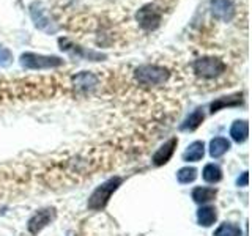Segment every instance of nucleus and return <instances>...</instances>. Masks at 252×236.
Segmentation results:
<instances>
[{
    "label": "nucleus",
    "mask_w": 252,
    "mask_h": 236,
    "mask_svg": "<svg viewBox=\"0 0 252 236\" xmlns=\"http://www.w3.org/2000/svg\"><path fill=\"white\" fill-rule=\"evenodd\" d=\"M178 0H52V18L82 41L128 46L159 30Z\"/></svg>",
    "instance_id": "obj_1"
},
{
    "label": "nucleus",
    "mask_w": 252,
    "mask_h": 236,
    "mask_svg": "<svg viewBox=\"0 0 252 236\" xmlns=\"http://www.w3.org/2000/svg\"><path fill=\"white\" fill-rule=\"evenodd\" d=\"M170 73L159 65H140L134 71V77L142 87H158L167 82Z\"/></svg>",
    "instance_id": "obj_2"
},
{
    "label": "nucleus",
    "mask_w": 252,
    "mask_h": 236,
    "mask_svg": "<svg viewBox=\"0 0 252 236\" xmlns=\"http://www.w3.org/2000/svg\"><path fill=\"white\" fill-rule=\"evenodd\" d=\"M29 13H30L32 21L35 24V27L38 30L44 31L46 35H55L60 30V26L55 22L52 16H49L43 2H32L29 6Z\"/></svg>",
    "instance_id": "obj_3"
},
{
    "label": "nucleus",
    "mask_w": 252,
    "mask_h": 236,
    "mask_svg": "<svg viewBox=\"0 0 252 236\" xmlns=\"http://www.w3.org/2000/svg\"><path fill=\"white\" fill-rule=\"evenodd\" d=\"M122 184V178L120 177H114L107 181H104L101 186H98L93 191V194L89 199V209L92 211H98L102 209L107 205L109 199L112 197V194L118 189V186Z\"/></svg>",
    "instance_id": "obj_4"
},
{
    "label": "nucleus",
    "mask_w": 252,
    "mask_h": 236,
    "mask_svg": "<svg viewBox=\"0 0 252 236\" xmlns=\"http://www.w3.org/2000/svg\"><path fill=\"white\" fill-rule=\"evenodd\" d=\"M192 69L202 79H216L225 73L227 65L218 57H200L194 60Z\"/></svg>",
    "instance_id": "obj_5"
},
{
    "label": "nucleus",
    "mask_w": 252,
    "mask_h": 236,
    "mask_svg": "<svg viewBox=\"0 0 252 236\" xmlns=\"http://www.w3.org/2000/svg\"><path fill=\"white\" fill-rule=\"evenodd\" d=\"M21 65L27 69H51L63 65V60L55 55H41L33 52H26L21 55Z\"/></svg>",
    "instance_id": "obj_6"
},
{
    "label": "nucleus",
    "mask_w": 252,
    "mask_h": 236,
    "mask_svg": "<svg viewBox=\"0 0 252 236\" xmlns=\"http://www.w3.org/2000/svg\"><path fill=\"white\" fill-rule=\"evenodd\" d=\"M59 46L63 52L69 54L71 57H77V59H85L90 61H99V60H106V54L96 52L89 47H81L77 46L74 41H71L69 38H60L59 39Z\"/></svg>",
    "instance_id": "obj_7"
},
{
    "label": "nucleus",
    "mask_w": 252,
    "mask_h": 236,
    "mask_svg": "<svg viewBox=\"0 0 252 236\" xmlns=\"http://www.w3.org/2000/svg\"><path fill=\"white\" fill-rule=\"evenodd\" d=\"M210 10L213 16L220 22H232L236 16L235 0H211Z\"/></svg>",
    "instance_id": "obj_8"
},
{
    "label": "nucleus",
    "mask_w": 252,
    "mask_h": 236,
    "mask_svg": "<svg viewBox=\"0 0 252 236\" xmlns=\"http://www.w3.org/2000/svg\"><path fill=\"white\" fill-rule=\"evenodd\" d=\"M99 79L92 71H82L73 77V85L77 94H89L98 87Z\"/></svg>",
    "instance_id": "obj_9"
},
{
    "label": "nucleus",
    "mask_w": 252,
    "mask_h": 236,
    "mask_svg": "<svg viewBox=\"0 0 252 236\" xmlns=\"http://www.w3.org/2000/svg\"><path fill=\"white\" fill-rule=\"evenodd\" d=\"M55 217V209L54 208H44L35 212L33 216L29 219L27 228L32 235H38L43 230L46 225H49L52 222V219Z\"/></svg>",
    "instance_id": "obj_10"
},
{
    "label": "nucleus",
    "mask_w": 252,
    "mask_h": 236,
    "mask_svg": "<svg viewBox=\"0 0 252 236\" xmlns=\"http://www.w3.org/2000/svg\"><path fill=\"white\" fill-rule=\"evenodd\" d=\"M177 145H178V139L177 137H172L170 140L165 142L164 145H161V148H158V151L153 154V159H152L156 167L167 164L170 161V157H172L173 151H175Z\"/></svg>",
    "instance_id": "obj_11"
},
{
    "label": "nucleus",
    "mask_w": 252,
    "mask_h": 236,
    "mask_svg": "<svg viewBox=\"0 0 252 236\" xmlns=\"http://www.w3.org/2000/svg\"><path fill=\"white\" fill-rule=\"evenodd\" d=\"M243 102V94L241 93H235V94H230V96H222V98H218L216 101L211 102V114H216L218 110L224 109V107H236L240 106Z\"/></svg>",
    "instance_id": "obj_12"
},
{
    "label": "nucleus",
    "mask_w": 252,
    "mask_h": 236,
    "mask_svg": "<svg viewBox=\"0 0 252 236\" xmlns=\"http://www.w3.org/2000/svg\"><path fill=\"white\" fill-rule=\"evenodd\" d=\"M203 154H205L203 142L197 140V142H192V144L186 148V151L183 153V161H186V162H199V161H202Z\"/></svg>",
    "instance_id": "obj_13"
},
{
    "label": "nucleus",
    "mask_w": 252,
    "mask_h": 236,
    "mask_svg": "<svg viewBox=\"0 0 252 236\" xmlns=\"http://www.w3.org/2000/svg\"><path fill=\"white\" fill-rule=\"evenodd\" d=\"M203 118H205V114H203V109H195L194 112L189 115L186 120L180 124V129L181 131H194V129H197L199 126L202 124V121H203Z\"/></svg>",
    "instance_id": "obj_14"
},
{
    "label": "nucleus",
    "mask_w": 252,
    "mask_h": 236,
    "mask_svg": "<svg viewBox=\"0 0 252 236\" xmlns=\"http://www.w3.org/2000/svg\"><path fill=\"white\" fill-rule=\"evenodd\" d=\"M230 136L232 139L236 142V144H241V142H244L248 139L249 136V124L246 120H238V121H235L232 124V128H230Z\"/></svg>",
    "instance_id": "obj_15"
},
{
    "label": "nucleus",
    "mask_w": 252,
    "mask_h": 236,
    "mask_svg": "<svg viewBox=\"0 0 252 236\" xmlns=\"http://www.w3.org/2000/svg\"><path fill=\"white\" fill-rule=\"evenodd\" d=\"M230 149V142L225 137H215L210 142V156L211 157H220L224 153Z\"/></svg>",
    "instance_id": "obj_16"
},
{
    "label": "nucleus",
    "mask_w": 252,
    "mask_h": 236,
    "mask_svg": "<svg viewBox=\"0 0 252 236\" xmlns=\"http://www.w3.org/2000/svg\"><path fill=\"white\" fill-rule=\"evenodd\" d=\"M197 220L202 227H211L216 222V209L211 206H202L197 211Z\"/></svg>",
    "instance_id": "obj_17"
},
{
    "label": "nucleus",
    "mask_w": 252,
    "mask_h": 236,
    "mask_svg": "<svg viewBox=\"0 0 252 236\" xmlns=\"http://www.w3.org/2000/svg\"><path fill=\"white\" fill-rule=\"evenodd\" d=\"M216 197L215 187H195L192 191V199L195 203H207Z\"/></svg>",
    "instance_id": "obj_18"
},
{
    "label": "nucleus",
    "mask_w": 252,
    "mask_h": 236,
    "mask_svg": "<svg viewBox=\"0 0 252 236\" xmlns=\"http://www.w3.org/2000/svg\"><path fill=\"white\" fill-rule=\"evenodd\" d=\"M202 177L207 183L215 184V183H218V181H220V178H222V172H220V169L218 167V165L208 164V165H205V169L202 172Z\"/></svg>",
    "instance_id": "obj_19"
},
{
    "label": "nucleus",
    "mask_w": 252,
    "mask_h": 236,
    "mask_svg": "<svg viewBox=\"0 0 252 236\" xmlns=\"http://www.w3.org/2000/svg\"><path fill=\"white\" fill-rule=\"evenodd\" d=\"M215 236H241V230L238 225L224 222V224H220L219 228L215 232Z\"/></svg>",
    "instance_id": "obj_20"
},
{
    "label": "nucleus",
    "mask_w": 252,
    "mask_h": 236,
    "mask_svg": "<svg viewBox=\"0 0 252 236\" xmlns=\"http://www.w3.org/2000/svg\"><path fill=\"white\" fill-rule=\"evenodd\" d=\"M177 178L181 184H189L197 178V170L194 167H183L177 173Z\"/></svg>",
    "instance_id": "obj_21"
},
{
    "label": "nucleus",
    "mask_w": 252,
    "mask_h": 236,
    "mask_svg": "<svg viewBox=\"0 0 252 236\" xmlns=\"http://www.w3.org/2000/svg\"><path fill=\"white\" fill-rule=\"evenodd\" d=\"M13 61V54L10 52V49L0 46V66H10Z\"/></svg>",
    "instance_id": "obj_22"
},
{
    "label": "nucleus",
    "mask_w": 252,
    "mask_h": 236,
    "mask_svg": "<svg viewBox=\"0 0 252 236\" xmlns=\"http://www.w3.org/2000/svg\"><path fill=\"white\" fill-rule=\"evenodd\" d=\"M248 183H249V173H248V172H243L241 178L236 179V184L241 186V187H244V186H248Z\"/></svg>",
    "instance_id": "obj_23"
}]
</instances>
